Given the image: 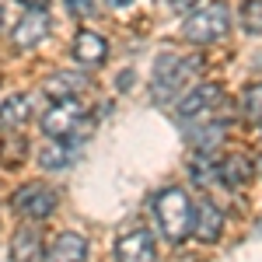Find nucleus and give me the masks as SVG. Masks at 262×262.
<instances>
[{
    "label": "nucleus",
    "mask_w": 262,
    "mask_h": 262,
    "mask_svg": "<svg viewBox=\"0 0 262 262\" xmlns=\"http://www.w3.org/2000/svg\"><path fill=\"white\" fill-rule=\"evenodd\" d=\"M108 4H112V7H129L133 0H108Z\"/></svg>",
    "instance_id": "obj_25"
},
{
    "label": "nucleus",
    "mask_w": 262,
    "mask_h": 262,
    "mask_svg": "<svg viewBox=\"0 0 262 262\" xmlns=\"http://www.w3.org/2000/svg\"><path fill=\"white\" fill-rule=\"evenodd\" d=\"M242 25L248 28V32H255V35L262 32V0H245V7H242Z\"/></svg>",
    "instance_id": "obj_21"
},
{
    "label": "nucleus",
    "mask_w": 262,
    "mask_h": 262,
    "mask_svg": "<svg viewBox=\"0 0 262 262\" xmlns=\"http://www.w3.org/2000/svg\"><path fill=\"white\" fill-rule=\"evenodd\" d=\"M70 53H74V60L81 63V67H98V63H105V56H108V42L101 39L98 32H77L74 35V46H70Z\"/></svg>",
    "instance_id": "obj_10"
},
{
    "label": "nucleus",
    "mask_w": 262,
    "mask_h": 262,
    "mask_svg": "<svg viewBox=\"0 0 262 262\" xmlns=\"http://www.w3.org/2000/svg\"><path fill=\"white\" fill-rule=\"evenodd\" d=\"M21 4H25L28 11H46V7H49V0H21Z\"/></svg>",
    "instance_id": "obj_23"
},
{
    "label": "nucleus",
    "mask_w": 262,
    "mask_h": 262,
    "mask_svg": "<svg viewBox=\"0 0 262 262\" xmlns=\"http://www.w3.org/2000/svg\"><path fill=\"white\" fill-rule=\"evenodd\" d=\"M32 116V98L28 95H7L0 105V133H14L21 129Z\"/></svg>",
    "instance_id": "obj_12"
},
{
    "label": "nucleus",
    "mask_w": 262,
    "mask_h": 262,
    "mask_svg": "<svg viewBox=\"0 0 262 262\" xmlns=\"http://www.w3.org/2000/svg\"><path fill=\"white\" fill-rule=\"evenodd\" d=\"M231 32V11H227V4H210V7H203V11H192L185 25H182V35L189 42H196V46H206V42H221L224 35Z\"/></svg>",
    "instance_id": "obj_3"
},
{
    "label": "nucleus",
    "mask_w": 262,
    "mask_h": 262,
    "mask_svg": "<svg viewBox=\"0 0 262 262\" xmlns=\"http://www.w3.org/2000/svg\"><path fill=\"white\" fill-rule=\"evenodd\" d=\"M221 231H224V213H221V206L213 200H200L196 203V224H192V234L200 238V242H217L221 238Z\"/></svg>",
    "instance_id": "obj_11"
},
{
    "label": "nucleus",
    "mask_w": 262,
    "mask_h": 262,
    "mask_svg": "<svg viewBox=\"0 0 262 262\" xmlns=\"http://www.w3.org/2000/svg\"><path fill=\"white\" fill-rule=\"evenodd\" d=\"M252 175H255V164L248 161V158H242V154H231V158H224V161H221V182H224V185H231V189H238V185H245V182H252Z\"/></svg>",
    "instance_id": "obj_17"
},
{
    "label": "nucleus",
    "mask_w": 262,
    "mask_h": 262,
    "mask_svg": "<svg viewBox=\"0 0 262 262\" xmlns=\"http://www.w3.org/2000/svg\"><path fill=\"white\" fill-rule=\"evenodd\" d=\"M154 221L161 227L164 242L182 245L189 238L192 224H196V203L189 200V192L179 185H168L154 196Z\"/></svg>",
    "instance_id": "obj_1"
},
{
    "label": "nucleus",
    "mask_w": 262,
    "mask_h": 262,
    "mask_svg": "<svg viewBox=\"0 0 262 262\" xmlns=\"http://www.w3.org/2000/svg\"><path fill=\"white\" fill-rule=\"evenodd\" d=\"M171 4H175V11H192L200 0H171Z\"/></svg>",
    "instance_id": "obj_24"
},
{
    "label": "nucleus",
    "mask_w": 262,
    "mask_h": 262,
    "mask_svg": "<svg viewBox=\"0 0 262 262\" xmlns=\"http://www.w3.org/2000/svg\"><path fill=\"white\" fill-rule=\"evenodd\" d=\"M200 70V56H182V53H161L154 60V74H150V91L158 101H168L185 91L189 77Z\"/></svg>",
    "instance_id": "obj_2"
},
{
    "label": "nucleus",
    "mask_w": 262,
    "mask_h": 262,
    "mask_svg": "<svg viewBox=\"0 0 262 262\" xmlns=\"http://www.w3.org/2000/svg\"><path fill=\"white\" fill-rule=\"evenodd\" d=\"M84 88H88V77L77 74V70H60V74H53L46 81V91L53 95V101L56 98H77V91H84Z\"/></svg>",
    "instance_id": "obj_16"
},
{
    "label": "nucleus",
    "mask_w": 262,
    "mask_h": 262,
    "mask_svg": "<svg viewBox=\"0 0 262 262\" xmlns=\"http://www.w3.org/2000/svg\"><path fill=\"white\" fill-rule=\"evenodd\" d=\"M259 171H262V161H259Z\"/></svg>",
    "instance_id": "obj_27"
},
{
    "label": "nucleus",
    "mask_w": 262,
    "mask_h": 262,
    "mask_svg": "<svg viewBox=\"0 0 262 262\" xmlns=\"http://www.w3.org/2000/svg\"><path fill=\"white\" fill-rule=\"evenodd\" d=\"M49 32H53L49 14H46V11H28V14H21V21L14 25L11 42H14V49H32V46H39L42 39H49Z\"/></svg>",
    "instance_id": "obj_8"
},
{
    "label": "nucleus",
    "mask_w": 262,
    "mask_h": 262,
    "mask_svg": "<svg viewBox=\"0 0 262 262\" xmlns=\"http://www.w3.org/2000/svg\"><path fill=\"white\" fill-rule=\"evenodd\" d=\"M203 129H192L196 150H217V143L224 140V122H200Z\"/></svg>",
    "instance_id": "obj_18"
},
{
    "label": "nucleus",
    "mask_w": 262,
    "mask_h": 262,
    "mask_svg": "<svg viewBox=\"0 0 262 262\" xmlns=\"http://www.w3.org/2000/svg\"><path fill=\"white\" fill-rule=\"evenodd\" d=\"M63 4L74 18H91L95 14V0H63Z\"/></svg>",
    "instance_id": "obj_22"
},
{
    "label": "nucleus",
    "mask_w": 262,
    "mask_h": 262,
    "mask_svg": "<svg viewBox=\"0 0 262 262\" xmlns=\"http://www.w3.org/2000/svg\"><path fill=\"white\" fill-rule=\"evenodd\" d=\"M11 255H14V262H39L46 255L42 252V234L35 227H21L14 234V242H11Z\"/></svg>",
    "instance_id": "obj_14"
},
{
    "label": "nucleus",
    "mask_w": 262,
    "mask_h": 262,
    "mask_svg": "<svg viewBox=\"0 0 262 262\" xmlns=\"http://www.w3.org/2000/svg\"><path fill=\"white\" fill-rule=\"evenodd\" d=\"M189 179L196 182L200 189L217 185V182H221V161H217V154H213V150H196V154L189 158Z\"/></svg>",
    "instance_id": "obj_13"
},
{
    "label": "nucleus",
    "mask_w": 262,
    "mask_h": 262,
    "mask_svg": "<svg viewBox=\"0 0 262 262\" xmlns=\"http://www.w3.org/2000/svg\"><path fill=\"white\" fill-rule=\"evenodd\" d=\"M56 192L49 189V185H42V182H32V185H21L18 192L11 196V206L18 210L21 217H28V221H46V217H53V210H56Z\"/></svg>",
    "instance_id": "obj_6"
},
{
    "label": "nucleus",
    "mask_w": 262,
    "mask_h": 262,
    "mask_svg": "<svg viewBox=\"0 0 262 262\" xmlns=\"http://www.w3.org/2000/svg\"><path fill=\"white\" fill-rule=\"evenodd\" d=\"M88 259V238L81 231H63L56 234V242L46 248L42 262H84Z\"/></svg>",
    "instance_id": "obj_9"
},
{
    "label": "nucleus",
    "mask_w": 262,
    "mask_h": 262,
    "mask_svg": "<svg viewBox=\"0 0 262 262\" xmlns=\"http://www.w3.org/2000/svg\"><path fill=\"white\" fill-rule=\"evenodd\" d=\"M0 25H4V7H0Z\"/></svg>",
    "instance_id": "obj_26"
},
{
    "label": "nucleus",
    "mask_w": 262,
    "mask_h": 262,
    "mask_svg": "<svg viewBox=\"0 0 262 262\" xmlns=\"http://www.w3.org/2000/svg\"><path fill=\"white\" fill-rule=\"evenodd\" d=\"M74 158H77V147H74V140H49V143L39 150V164L46 168V171H60V168H67Z\"/></svg>",
    "instance_id": "obj_15"
},
{
    "label": "nucleus",
    "mask_w": 262,
    "mask_h": 262,
    "mask_svg": "<svg viewBox=\"0 0 262 262\" xmlns=\"http://www.w3.org/2000/svg\"><path fill=\"white\" fill-rule=\"evenodd\" d=\"M242 112L252 122H262V84H248L242 91Z\"/></svg>",
    "instance_id": "obj_19"
},
{
    "label": "nucleus",
    "mask_w": 262,
    "mask_h": 262,
    "mask_svg": "<svg viewBox=\"0 0 262 262\" xmlns=\"http://www.w3.org/2000/svg\"><path fill=\"white\" fill-rule=\"evenodd\" d=\"M217 105H221V88L217 84H196L192 91H185L175 105V116L182 122H192V126H200L203 119H210L213 112H217Z\"/></svg>",
    "instance_id": "obj_5"
},
{
    "label": "nucleus",
    "mask_w": 262,
    "mask_h": 262,
    "mask_svg": "<svg viewBox=\"0 0 262 262\" xmlns=\"http://www.w3.org/2000/svg\"><path fill=\"white\" fill-rule=\"evenodd\" d=\"M0 161H4V164L25 161V137H18V133L4 137V140H0Z\"/></svg>",
    "instance_id": "obj_20"
},
{
    "label": "nucleus",
    "mask_w": 262,
    "mask_h": 262,
    "mask_svg": "<svg viewBox=\"0 0 262 262\" xmlns=\"http://www.w3.org/2000/svg\"><path fill=\"white\" fill-rule=\"evenodd\" d=\"M158 255V245H154V234L143 231V227H133L119 234L116 242V262H154Z\"/></svg>",
    "instance_id": "obj_7"
},
{
    "label": "nucleus",
    "mask_w": 262,
    "mask_h": 262,
    "mask_svg": "<svg viewBox=\"0 0 262 262\" xmlns=\"http://www.w3.org/2000/svg\"><path fill=\"white\" fill-rule=\"evenodd\" d=\"M77 122H84V105L77 98H56L42 112V133L49 140H74Z\"/></svg>",
    "instance_id": "obj_4"
}]
</instances>
